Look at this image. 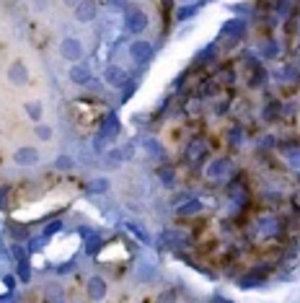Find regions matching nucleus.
Wrapping results in <instances>:
<instances>
[{
	"mask_svg": "<svg viewBox=\"0 0 300 303\" xmlns=\"http://www.w3.org/2000/svg\"><path fill=\"white\" fill-rule=\"evenodd\" d=\"M130 55H132L137 62H145V60L153 55V50H150L148 42H132V44H130Z\"/></svg>",
	"mask_w": 300,
	"mask_h": 303,
	"instance_id": "7",
	"label": "nucleus"
},
{
	"mask_svg": "<svg viewBox=\"0 0 300 303\" xmlns=\"http://www.w3.org/2000/svg\"><path fill=\"white\" fill-rule=\"evenodd\" d=\"M57 166H60V169H73V158H67V156H62Z\"/></svg>",
	"mask_w": 300,
	"mask_h": 303,
	"instance_id": "18",
	"label": "nucleus"
},
{
	"mask_svg": "<svg viewBox=\"0 0 300 303\" xmlns=\"http://www.w3.org/2000/svg\"><path fill=\"white\" fill-rule=\"evenodd\" d=\"M8 78H11V83H13V86H24V83L29 81V70H26V65H24V62H16V65H11V70H8Z\"/></svg>",
	"mask_w": 300,
	"mask_h": 303,
	"instance_id": "5",
	"label": "nucleus"
},
{
	"mask_svg": "<svg viewBox=\"0 0 300 303\" xmlns=\"http://www.w3.org/2000/svg\"><path fill=\"white\" fill-rule=\"evenodd\" d=\"M60 52H62L65 60H73V62H75V60L83 57V44L75 39V36H67V39L60 44Z\"/></svg>",
	"mask_w": 300,
	"mask_h": 303,
	"instance_id": "3",
	"label": "nucleus"
},
{
	"mask_svg": "<svg viewBox=\"0 0 300 303\" xmlns=\"http://www.w3.org/2000/svg\"><path fill=\"white\" fill-rule=\"evenodd\" d=\"M202 153H204V145H202V143H192V145H189V150H187V156H189L192 161L202 158Z\"/></svg>",
	"mask_w": 300,
	"mask_h": 303,
	"instance_id": "12",
	"label": "nucleus"
},
{
	"mask_svg": "<svg viewBox=\"0 0 300 303\" xmlns=\"http://www.w3.org/2000/svg\"><path fill=\"white\" fill-rule=\"evenodd\" d=\"M96 13H99V8H96L94 0H80V3L75 6V18H78L80 24L94 21V18H96Z\"/></svg>",
	"mask_w": 300,
	"mask_h": 303,
	"instance_id": "2",
	"label": "nucleus"
},
{
	"mask_svg": "<svg viewBox=\"0 0 300 303\" xmlns=\"http://www.w3.org/2000/svg\"><path fill=\"white\" fill-rule=\"evenodd\" d=\"M124 78H127V73L122 67H114V65L106 67V83L109 86H117L119 88V86H124Z\"/></svg>",
	"mask_w": 300,
	"mask_h": 303,
	"instance_id": "8",
	"label": "nucleus"
},
{
	"mask_svg": "<svg viewBox=\"0 0 300 303\" xmlns=\"http://www.w3.org/2000/svg\"><path fill=\"white\" fill-rule=\"evenodd\" d=\"M145 26H148V16L140 8H127V29L132 34H140Z\"/></svg>",
	"mask_w": 300,
	"mask_h": 303,
	"instance_id": "1",
	"label": "nucleus"
},
{
	"mask_svg": "<svg viewBox=\"0 0 300 303\" xmlns=\"http://www.w3.org/2000/svg\"><path fill=\"white\" fill-rule=\"evenodd\" d=\"M225 169H228V166H225V161H218V164H212V166L207 169V176H210V179H218V176H223V174H225Z\"/></svg>",
	"mask_w": 300,
	"mask_h": 303,
	"instance_id": "11",
	"label": "nucleus"
},
{
	"mask_svg": "<svg viewBox=\"0 0 300 303\" xmlns=\"http://www.w3.org/2000/svg\"><path fill=\"white\" fill-rule=\"evenodd\" d=\"M13 161L18 164V166H34L36 161H39V153L34 148H18L16 153H13Z\"/></svg>",
	"mask_w": 300,
	"mask_h": 303,
	"instance_id": "4",
	"label": "nucleus"
},
{
	"mask_svg": "<svg viewBox=\"0 0 300 303\" xmlns=\"http://www.w3.org/2000/svg\"><path fill=\"white\" fill-rule=\"evenodd\" d=\"M70 81L78 83V86H85L91 81V67H85V65H75L70 67Z\"/></svg>",
	"mask_w": 300,
	"mask_h": 303,
	"instance_id": "6",
	"label": "nucleus"
},
{
	"mask_svg": "<svg viewBox=\"0 0 300 303\" xmlns=\"http://www.w3.org/2000/svg\"><path fill=\"white\" fill-rule=\"evenodd\" d=\"M36 137H39V140H52V127L39 125V127H36Z\"/></svg>",
	"mask_w": 300,
	"mask_h": 303,
	"instance_id": "14",
	"label": "nucleus"
},
{
	"mask_svg": "<svg viewBox=\"0 0 300 303\" xmlns=\"http://www.w3.org/2000/svg\"><path fill=\"white\" fill-rule=\"evenodd\" d=\"M158 176L163 179V184H166V187L174 184V171H171V169H160V171H158Z\"/></svg>",
	"mask_w": 300,
	"mask_h": 303,
	"instance_id": "16",
	"label": "nucleus"
},
{
	"mask_svg": "<svg viewBox=\"0 0 300 303\" xmlns=\"http://www.w3.org/2000/svg\"><path fill=\"white\" fill-rule=\"evenodd\" d=\"M194 13H197V8H181V11H179V18L184 21V18H189V16H194Z\"/></svg>",
	"mask_w": 300,
	"mask_h": 303,
	"instance_id": "17",
	"label": "nucleus"
},
{
	"mask_svg": "<svg viewBox=\"0 0 300 303\" xmlns=\"http://www.w3.org/2000/svg\"><path fill=\"white\" fill-rule=\"evenodd\" d=\"M111 6H117V8H122V6H124V0H111Z\"/></svg>",
	"mask_w": 300,
	"mask_h": 303,
	"instance_id": "19",
	"label": "nucleus"
},
{
	"mask_svg": "<svg viewBox=\"0 0 300 303\" xmlns=\"http://www.w3.org/2000/svg\"><path fill=\"white\" fill-rule=\"evenodd\" d=\"M104 293H106V283L101 277H91L88 280V295L91 298H104Z\"/></svg>",
	"mask_w": 300,
	"mask_h": 303,
	"instance_id": "9",
	"label": "nucleus"
},
{
	"mask_svg": "<svg viewBox=\"0 0 300 303\" xmlns=\"http://www.w3.org/2000/svg\"><path fill=\"white\" fill-rule=\"evenodd\" d=\"M119 164H122V153H119V150H111V153L104 156V166L106 169H117Z\"/></svg>",
	"mask_w": 300,
	"mask_h": 303,
	"instance_id": "10",
	"label": "nucleus"
},
{
	"mask_svg": "<svg viewBox=\"0 0 300 303\" xmlns=\"http://www.w3.org/2000/svg\"><path fill=\"white\" fill-rule=\"evenodd\" d=\"M199 210H202V202H197V200H192L189 205L179 207V213H181V215H194V213H199Z\"/></svg>",
	"mask_w": 300,
	"mask_h": 303,
	"instance_id": "13",
	"label": "nucleus"
},
{
	"mask_svg": "<svg viewBox=\"0 0 300 303\" xmlns=\"http://www.w3.org/2000/svg\"><path fill=\"white\" fill-rule=\"evenodd\" d=\"M26 111L31 114V120H41V106L34 101V104H26Z\"/></svg>",
	"mask_w": 300,
	"mask_h": 303,
	"instance_id": "15",
	"label": "nucleus"
},
{
	"mask_svg": "<svg viewBox=\"0 0 300 303\" xmlns=\"http://www.w3.org/2000/svg\"><path fill=\"white\" fill-rule=\"evenodd\" d=\"M62 3H67V6H78L80 0H62Z\"/></svg>",
	"mask_w": 300,
	"mask_h": 303,
	"instance_id": "20",
	"label": "nucleus"
}]
</instances>
